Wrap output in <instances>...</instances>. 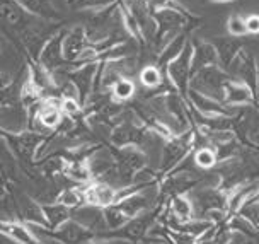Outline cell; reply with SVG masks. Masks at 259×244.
I'll list each match as a JSON object with an SVG mask.
<instances>
[{"label": "cell", "mask_w": 259, "mask_h": 244, "mask_svg": "<svg viewBox=\"0 0 259 244\" xmlns=\"http://www.w3.org/2000/svg\"><path fill=\"white\" fill-rule=\"evenodd\" d=\"M251 201H257V204H259V188H257V193H256V196H254Z\"/></svg>", "instance_id": "cell-32"}, {"label": "cell", "mask_w": 259, "mask_h": 244, "mask_svg": "<svg viewBox=\"0 0 259 244\" xmlns=\"http://www.w3.org/2000/svg\"><path fill=\"white\" fill-rule=\"evenodd\" d=\"M72 219H75L77 222H80L82 225H85V227H89L96 232L108 231V225H106L104 219V209H101V207L84 205L72 212Z\"/></svg>", "instance_id": "cell-14"}, {"label": "cell", "mask_w": 259, "mask_h": 244, "mask_svg": "<svg viewBox=\"0 0 259 244\" xmlns=\"http://www.w3.org/2000/svg\"><path fill=\"white\" fill-rule=\"evenodd\" d=\"M137 94V86L132 80V77H121L116 84L113 86V89L109 91V96L113 101H116L118 104H123L126 101L133 99Z\"/></svg>", "instance_id": "cell-25"}, {"label": "cell", "mask_w": 259, "mask_h": 244, "mask_svg": "<svg viewBox=\"0 0 259 244\" xmlns=\"http://www.w3.org/2000/svg\"><path fill=\"white\" fill-rule=\"evenodd\" d=\"M97 70H99V62L84 63V65H68V68H63L62 70L63 75L77 89L78 98H80V103L84 104V108L89 98L94 94Z\"/></svg>", "instance_id": "cell-5"}, {"label": "cell", "mask_w": 259, "mask_h": 244, "mask_svg": "<svg viewBox=\"0 0 259 244\" xmlns=\"http://www.w3.org/2000/svg\"><path fill=\"white\" fill-rule=\"evenodd\" d=\"M41 209H43L45 222H46L45 229H50V231H55V229L63 225L67 220L72 219V210L67 209V207L62 204H58V201H53V204H41Z\"/></svg>", "instance_id": "cell-19"}, {"label": "cell", "mask_w": 259, "mask_h": 244, "mask_svg": "<svg viewBox=\"0 0 259 244\" xmlns=\"http://www.w3.org/2000/svg\"><path fill=\"white\" fill-rule=\"evenodd\" d=\"M0 139L6 140L7 145L11 147L14 155L19 160L22 171L29 173L31 169H36V162H38L41 149L48 140V135L34 130H24L17 133L0 130Z\"/></svg>", "instance_id": "cell-1"}, {"label": "cell", "mask_w": 259, "mask_h": 244, "mask_svg": "<svg viewBox=\"0 0 259 244\" xmlns=\"http://www.w3.org/2000/svg\"><path fill=\"white\" fill-rule=\"evenodd\" d=\"M257 147H259V140H257Z\"/></svg>", "instance_id": "cell-36"}, {"label": "cell", "mask_w": 259, "mask_h": 244, "mask_svg": "<svg viewBox=\"0 0 259 244\" xmlns=\"http://www.w3.org/2000/svg\"><path fill=\"white\" fill-rule=\"evenodd\" d=\"M213 47L217 50V55H219L220 67L225 68V70L234 62V58L237 57L240 50H242V45H240V41L237 38H224L213 43Z\"/></svg>", "instance_id": "cell-20"}, {"label": "cell", "mask_w": 259, "mask_h": 244, "mask_svg": "<svg viewBox=\"0 0 259 244\" xmlns=\"http://www.w3.org/2000/svg\"><path fill=\"white\" fill-rule=\"evenodd\" d=\"M19 4L29 16L36 17V19L46 22H55L60 19L52 0H19Z\"/></svg>", "instance_id": "cell-18"}, {"label": "cell", "mask_w": 259, "mask_h": 244, "mask_svg": "<svg viewBox=\"0 0 259 244\" xmlns=\"http://www.w3.org/2000/svg\"><path fill=\"white\" fill-rule=\"evenodd\" d=\"M55 201L65 205L67 209H70L72 212L80 209V207L87 205L85 204V193H84V185H73L68 188H63V190L58 191Z\"/></svg>", "instance_id": "cell-22"}, {"label": "cell", "mask_w": 259, "mask_h": 244, "mask_svg": "<svg viewBox=\"0 0 259 244\" xmlns=\"http://www.w3.org/2000/svg\"><path fill=\"white\" fill-rule=\"evenodd\" d=\"M65 33L67 29H58L52 38L46 41V45L43 47L39 53V58L36 62L39 63L41 67L46 68L48 72H58V70H63L67 65L63 58V38H65Z\"/></svg>", "instance_id": "cell-7"}, {"label": "cell", "mask_w": 259, "mask_h": 244, "mask_svg": "<svg viewBox=\"0 0 259 244\" xmlns=\"http://www.w3.org/2000/svg\"><path fill=\"white\" fill-rule=\"evenodd\" d=\"M247 34H259V14H251L246 17Z\"/></svg>", "instance_id": "cell-30"}, {"label": "cell", "mask_w": 259, "mask_h": 244, "mask_svg": "<svg viewBox=\"0 0 259 244\" xmlns=\"http://www.w3.org/2000/svg\"><path fill=\"white\" fill-rule=\"evenodd\" d=\"M34 21H38V19H34ZM34 21H32L29 26H26L24 29L19 33L21 45L26 52V57L29 60H38L41 50H43V47L46 45V41H48L58 31V29L48 31L45 26L34 24Z\"/></svg>", "instance_id": "cell-8"}, {"label": "cell", "mask_w": 259, "mask_h": 244, "mask_svg": "<svg viewBox=\"0 0 259 244\" xmlns=\"http://www.w3.org/2000/svg\"><path fill=\"white\" fill-rule=\"evenodd\" d=\"M150 244H169V242H165V241H152Z\"/></svg>", "instance_id": "cell-33"}, {"label": "cell", "mask_w": 259, "mask_h": 244, "mask_svg": "<svg viewBox=\"0 0 259 244\" xmlns=\"http://www.w3.org/2000/svg\"><path fill=\"white\" fill-rule=\"evenodd\" d=\"M189 196L193 200L196 219H205V215L213 210H222L229 214V193L220 188H194Z\"/></svg>", "instance_id": "cell-4"}, {"label": "cell", "mask_w": 259, "mask_h": 244, "mask_svg": "<svg viewBox=\"0 0 259 244\" xmlns=\"http://www.w3.org/2000/svg\"><path fill=\"white\" fill-rule=\"evenodd\" d=\"M0 236L11 239L14 244H46L21 219H0Z\"/></svg>", "instance_id": "cell-10"}, {"label": "cell", "mask_w": 259, "mask_h": 244, "mask_svg": "<svg viewBox=\"0 0 259 244\" xmlns=\"http://www.w3.org/2000/svg\"><path fill=\"white\" fill-rule=\"evenodd\" d=\"M104 219H106V225H108V231H119V229H123L132 220L118 205L106 207Z\"/></svg>", "instance_id": "cell-28"}, {"label": "cell", "mask_w": 259, "mask_h": 244, "mask_svg": "<svg viewBox=\"0 0 259 244\" xmlns=\"http://www.w3.org/2000/svg\"><path fill=\"white\" fill-rule=\"evenodd\" d=\"M224 104L230 106V108H246V106L256 104V94L252 93L244 82L234 80L230 77V80L225 86V96H224Z\"/></svg>", "instance_id": "cell-13"}, {"label": "cell", "mask_w": 259, "mask_h": 244, "mask_svg": "<svg viewBox=\"0 0 259 244\" xmlns=\"http://www.w3.org/2000/svg\"><path fill=\"white\" fill-rule=\"evenodd\" d=\"M227 72L234 80L244 82L254 94L257 93L259 70L256 65V58L252 55H249L246 50H240L237 57L234 58V62L227 68Z\"/></svg>", "instance_id": "cell-6"}, {"label": "cell", "mask_w": 259, "mask_h": 244, "mask_svg": "<svg viewBox=\"0 0 259 244\" xmlns=\"http://www.w3.org/2000/svg\"><path fill=\"white\" fill-rule=\"evenodd\" d=\"M22 198H24V204H22V212L19 214V219L26 224L46 227L41 201H36L31 195H26V193L22 195Z\"/></svg>", "instance_id": "cell-21"}, {"label": "cell", "mask_w": 259, "mask_h": 244, "mask_svg": "<svg viewBox=\"0 0 259 244\" xmlns=\"http://www.w3.org/2000/svg\"><path fill=\"white\" fill-rule=\"evenodd\" d=\"M229 80H230V75L225 68H222L220 65L206 67V68L198 70L191 77L189 89H193V91H196V93L205 94V96H208V98L224 103L225 86Z\"/></svg>", "instance_id": "cell-2"}, {"label": "cell", "mask_w": 259, "mask_h": 244, "mask_svg": "<svg viewBox=\"0 0 259 244\" xmlns=\"http://www.w3.org/2000/svg\"><path fill=\"white\" fill-rule=\"evenodd\" d=\"M188 43H189V41H188V38L183 33L176 36V38L170 41L167 47H165L159 55H157V67H160V68L167 67L176 57H179V55H181V52H183L184 48H186Z\"/></svg>", "instance_id": "cell-24"}, {"label": "cell", "mask_w": 259, "mask_h": 244, "mask_svg": "<svg viewBox=\"0 0 259 244\" xmlns=\"http://www.w3.org/2000/svg\"><path fill=\"white\" fill-rule=\"evenodd\" d=\"M46 241V239H45ZM50 241V239H48ZM119 241H113V239H108V241H96V242H92V244H118ZM48 244V242H46ZM50 244H60V242H57V241H50Z\"/></svg>", "instance_id": "cell-31"}, {"label": "cell", "mask_w": 259, "mask_h": 244, "mask_svg": "<svg viewBox=\"0 0 259 244\" xmlns=\"http://www.w3.org/2000/svg\"><path fill=\"white\" fill-rule=\"evenodd\" d=\"M211 2H232V0H211Z\"/></svg>", "instance_id": "cell-34"}, {"label": "cell", "mask_w": 259, "mask_h": 244, "mask_svg": "<svg viewBox=\"0 0 259 244\" xmlns=\"http://www.w3.org/2000/svg\"><path fill=\"white\" fill-rule=\"evenodd\" d=\"M0 52H2V47H0Z\"/></svg>", "instance_id": "cell-35"}, {"label": "cell", "mask_w": 259, "mask_h": 244, "mask_svg": "<svg viewBox=\"0 0 259 244\" xmlns=\"http://www.w3.org/2000/svg\"><path fill=\"white\" fill-rule=\"evenodd\" d=\"M85 193V204L106 209L109 205H114L118 201V188L108 185L104 181L94 179V181L84 185Z\"/></svg>", "instance_id": "cell-12"}, {"label": "cell", "mask_w": 259, "mask_h": 244, "mask_svg": "<svg viewBox=\"0 0 259 244\" xmlns=\"http://www.w3.org/2000/svg\"><path fill=\"white\" fill-rule=\"evenodd\" d=\"M67 6L73 11H89V12H103L106 9L113 7L119 0H65Z\"/></svg>", "instance_id": "cell-26"}, {"label": "cell", "mask_w": 259, "mask_h": 244, "mask_svg": "<svg viewBox=\"0 0 259 244\" xmlns=\"http://www.w3.org/2000/svg\"><path fill=\"white\" fill-rule=\"evenodd\" d=\"M154 16L160 26V33H165V31L181 33V29L186 26V16H184L183 9H179V7L162 9V11L155 12Z\"/></svg>", "instance_id": "cell-17"}, {"label": "cell", "mask_w": 259, "mask_h": 244, "mask_svg": "<svg viewBox=\"0 0 259 244\" xmlns=\"http://www.w3.org/2000/svg\"><path fill=\"white\" fill-rule=\"evenodd\" d=\"M164 77L170 82L176 93L186 98L189 91V82L193 77V43L189 41L186 48L179 57H176L167 67L164 68Z\"/></svg>", "instance_id": "cell-3"}, {"label": "cell", "mask_w": 259, "mask_h": 244, "mask_svg": "<svg viewBox=\"0 0 259 244\" xmlns=\"http://www.w3.org/2000/svg\"><path fill=\"white\" fill-rule=\"evenodd\" d=\"M36 17L29 16L19 0H0V22L7 27L17 29L21 33L26 26H29Z\"/></svg>", "instance_id": "cell-11"}, {"label": "cell", "mask_w": 259, "mask_h": 244, "mask_svg": "<svg viewBox=\"0 0 259 244\" xmlns=\"http://www.w3.org/2000/svg\"><path fill=\"white\" fill-rule=\"evenodd\" d=\"M138 79H140V84L145 87V89L150 91V89H157V87L162 86V82H164V73H162L160 67L145 65L138 72Z\"/></svg>", "instance_id": "cell-27"}, {"label": "cell", "mask_w": 259, "mask_h": 244, "mask_svg": "<svg viewBox=\"0 0 259 244\" xmlns=\"http://www.w3.org/2000/svg\"><path fill=\"white\" fill-rule=\"evenodd\" d=\"M21 173L22 168L19 160L14 155L11 147L7 145V142L0 139V176L6 179L7 183H16L19 181Z\"/></svg>", "instance_id": "cell-15"}, {"label": "cell", "mask_w": 259, "mask_h": 244, "mask_svg": "<svg viewBox=\"0 0 259 244\" xmlns=\"http://www.w3.org/2000/svg\"><path fill=\"white\" fill-rule=\"evenodd\" d=\"M227 31L232 38H242L247 34V27H246V17L239 16V14H232L227 21Z\"/></svg>", "instance_id": "cell-29"}, {"label": "cell", "mask_w": 259, "mask_h": 244, "mask_svg": "<svg viewBox=\"0 0 259 244\" xmlns=\"http://www.w3.org/2000/svg\"><path fill=\"white\" fill-rule=\"evenodd\" d=\"M89 45L91 41L85 26L68 27L63 38V58L67 65H75Z\"/></svg>", "instance_id": "cell-9"}, {"label": "cell", "mask_w": 259, "mask_h": 244, "mask_svg": "<svg viewBox=\"0 0 259 244\" xmlns=\"http://www.w3.org/2000/svg\"><path fill=\"white\" fill-rule=\"evenodd\" d=\"M213 65H220L213 43H208V41L193 43V75L201 68Z\"/></svg>", "instance_id": "cell-16"}, {"label": "cell", "mask_w": 259, "mask_h": 244, "mask_svg": "<svg viewBox=\"0 0 259 244\" xmlns=\"http://www.w3.org/2000/svg\"><path fill=\"white\" fill-rule=\"evenodd\" d=\"M191 155H193V164L196 166V169H200L203 173L213 171L217 164H219V155H217V150L211 145L196 147Z\"/></svg>", "instance_id": "cell-23"}]
</instances>
